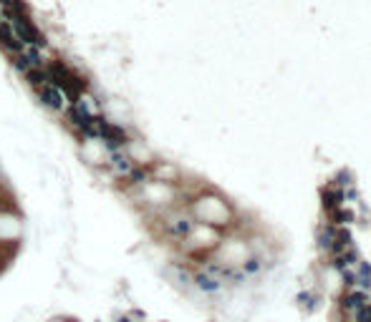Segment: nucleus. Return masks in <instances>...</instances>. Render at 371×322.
I'll list each match as a JSON object with an SVG mask.
<instances>
[{"instance_id":"obj_1","label":"nucleus","mask_w":371,"mask_h":322,"mask_svg":"<svg viewBox=\"0 0 371 322\" xmlns=\"http://www.w3.org/2000/svg\"><path fill=\"white\" fill-rule=\"evenodd\" d=\"M187 211L190 217L197 222V224H205V227H212V229H220L227 227L232 222V209L230 204L225 201L223 196L212 192H200L195 194L190 201H187Z\"/></svg>"},{"instance_id":"obj_2","label":"nucleus","mask_w":371,"mask_h":322,"mask_svg":"<svg viewBox=\"0 0 371 322\" xmlns=\"http://www.w3.org/2000/svg\"><path fill=\"white\" fill-rule=\"evenodd\" d=\"M78 154L91 171H104L111 159V149L101 138H78Z\"/></svg>"},{"instance_id":"obj_3","label":"nucleus","mask_w":371,"mask_h":322,"mask_svg":"<svg viewBox=\"0 0 371 322\" xmlns=\"http://www.w3.org/2000/svg\"><path fill=\"white\" fill-rule=\"evenodd\" d=\"M51 322H76V320H61V317H58V320H51Z\"/></svg>"}]
</instances>
